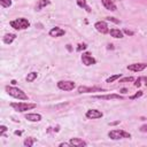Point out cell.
<instances>
[{"label":"cell","mask_w":147,"mask_h":147,"mask_svg":"<svg viewBox=\"0 0 147 147\" xmlns=\"http://www.w3.org/2000/svg\"><path fill=\"white\" fill-rule=\"evenodd\" d=\"M9 24L15 30H25L30 26V22L24 17H20V18H16L14 21H10Z\"/></svg>","instance_id":"3957f363"},{"label":"cell","mask_w":147,"mask_h":147,"mask_svg":"<svg viewBox=\"0 0 147 147\" xmlns=\"http://www.w3.org/2000/svg\"><path fill=\"white\" fill-rule=\"evenodd\" d=\"M94 99H100V100H123V95H119V94H116V93H113V94H103V95H94L93 96Z\"/></svg>","instance_id":"ba28073f"},{"label":"cell","mask_w":147,"mask_h":147,"mask_svg":"<svg viewBox=\"0 0 147 147\" xmlns=\"http://www.w3.org/2000/svg\"><path fill=\"white\" fill-rule=\"evenodd\" d=\"M141 80H142V79H141V77H138V78L136 79V83H134V86H136V87H139V86L141 85V83H140Z\"/></svg>","instance_id":"83f0119b"},{"label":"cell","mask_w":147,"mask_h":147,"mask_svg":"<svg viewBox=\"0 0 147 147\" xmlns=\"http://www.w3.org/2000/svg\"><path fill=\"white\" fill-rule=\"evenodd\" d=\"M59 146H60V147H63V146H71V144H70V142H62V144H60Z\"/></svg>","instance_id":"1f68e13d"},{"label":"cell","mask_w":147,"mask_h":147,"mask_svg":"<svg viewBox=\"0 0 147 147\" xmlns=\"http://www.w3.org/2000/svg\"><path fill=\"white\" fill-rule=\"evenodd\" d=\"M10 107L14 108L18 113H24L26 110H30V109L36 108L37 105L36 103H29V102H11L10 103Z\"/></svg>","instance_id":"7a4b0ae2"},{"label":"cell","mask_w":147,"mask_h":147,"mask_svg":"<svg viewBox=\"0 0 147 147\" xmlns=\"http://www.w3.org/2000/svg\"><path fill=\"white\" fill-rule=\"evenodd\" d=\"M108 49H113V45H111V44L108 45Z\"/></svg>","instance_id":"8d00e7d4"},{"label":"cell","mask_w":147,"mask_h":147,"mask_svg":"<svg viewBox=\"0 0 147 147\" xmlns=\"http://www.w3.org/2000/svg\"><path fill=\"white\" fill-rule=\"evenodd\" d=\"M75 83L72 80H60L57 82V87L62 91H72L75 88Z\"/></svg>","instance_id":"8992f818"},{"label":"cell","mask_w":147,"mask_h":147,"mask_svg":"<svg viewBox=\"0 0 147 147\" xmlns=\"http://www.w3.org/2000/svg\"><path fill=\"white\" fill-rule=\"evenodd\" d=\"M77 1V5L79 6V7H82V8H84L87 13H91L92 10H91V8L88 7V5H87V2H86V0H76Z\"/></svg>","instance_id":"d6986e66"},{"label":"cell","mask_w":147,"mask_h":147,"mask_svg":"<svg viewBox=\"0 0 147 147\" xmlns=\"http://www.w3.org/2000/svg\"><path fill=\"white\" fill-rule=\"evenodd\" d=\"M108 137L113 140H118V139H126V138H131V134L126 131L123 130H111L108 133Z\"/></svg>","instance_id":"277c9868"},{"label":"cell","mask_w":147,"mask_h":147,"mask_svg":"<svg viewBox=\"0 0 147 147\" xmlns=\"http://www.w3.org/2000/svg\"><path fill=\"white\" fill-rule=\"evenodd\" d=\"M108 21H111V22H115V23H119L118 20H115V17H106Z\"/></svg>","instance_id":"4dcf8cb0"},{"label":"cell","mask_w":147,"mask_h":147,"mask_svg":"<svg viewBox=\"0 0 147 147\" xmlns=\"http://www.w3.org/2000/svg\"><path fill=\"white\" fill-rule=\"evenodd\" d=\"M94 28H95V30H96L98 32H100V33H107V32H109L108 25H107V23H106L105 21H99V22H96V23L94 24Z\"/></svg>","instance_id":"30bf717a"},{"label":"cell","mask_w":147,"mask_h":147,"mask_svg":"<svg viewBox=\"0 0 147 147\" xmlns=\"http://www.w3.org/2000/svg\"><path fill=\"white\" fill-rule=\"evenodd\" d=\"M6 92L11 95L13 98H16V99H20V100H28V95L18 87H14V86H6Z\"/></svg>","instance_id":"6da1fadb"},{"label":"cell","mask_w":147,"mask_h":147,"mask_svg":"<svg viewBox=\"0 0 147 147\" xmlns=\"http://www.w3.org/2000/svg\"><path fill=\"white\" fill-rule=\"evenodd\" d=\"M142 94H144V93H142V91H138V92H137L136 94H133V95H131V96H130V99H131V100H134V99H138V98H140V96H141Z\"/></svg>","instance_id":"cb8c5ba5"},{"label":"cell","mask_w":147,"mask_h":147,"mask_svg":"<svg viewBox=\"0 0 147 147\" xmlns=\"http://www.w3.org/2000/svg\"><path fill=\"white\" fill-rule=\"evenodd\" d=\"M15 134H17V136H21V134H22V132H21V131H15Z\"/></svg>","instance_id":"d590c367"},{"label":"cell","mask_w":147,"mask_h":147,"mask_svg":"<svg viewBox=\"0 0 147 147\" xmlns=\"http://www.w3.org/2000/svg\"><path fill=\"white\" fill-rule=\"evenodd\" d=\"M103 114L98 109H90L86 111V117L90 119H98V118H101Z\"/></svg>","instance_id":"9c48e42d"},{"label":"cell","mask_w":147,"mask_h":147,"mask_svg":"<svg viewBox=\"0 0 147 147\" xmlns=\"http://www.w3.org/2000/svg\"><path fill=\"white\" fill-rule=\"evenodd\" d=\"M139 130H140L141 132H147V124H144V125H141Z\"/></svg>","instance_id":"f1b7e54d"},{"label":"cell","mask_w":147,"mask_h":147,"mask_svg":"<svg viewBox=\"0 0 147 147\" xmlns=\"http://www.w3.org/2000/svg\"><path fill=\"white\" fill-rule=\"evenodd\" d=\"M7 131V126L6 125H1L0 126V136H3V133Z\"/></svg>","instance_id":"4316f807"},{"label":"cell","mask_w":147,"mask_h":147,"mask_svg":"<svg viewBox=\"0 0 147 147\" xmlns=\"http://www.w3.org/2000/svg\"><path fill=\"white\" fill-rule=\"evenodd\" d=\"M126 92H127V90H126V88H122V90H121V93H123V94H125Z\"/></svg>","instance_id":"836d02e7"},{"label":"cell","mask_w":147,"mask_h":147,"mask_svg":"<svg viewBox=\"0 0 147 147\" xmlns=\"http://www.w3.org/2000/svg\"><path fill=\"white\" fill-rule=\"evenodd\" d=\"M37 76H38V74H37L36 71H32V72L28 74V76H26V82H29V83L33 82V80L37 78Z\"/></svg>","instance_id":"44dd1931"},{"label":"cell","mask_w":147,"mask_h":147,"mask_svg":"<svg viewBox=\"0 0 147 147\" xmlns=\"http://www.w3.org/2000/svg\"><path fill=\"white\" fill-rule=\"evenodd\" d=\"M141 79L145 82V85L147 86V76H145V77H141Z\"/></svg>","instance_id":"d6a6232c"},{"label":"cell","mask_w":147,"mask_h":147,"mask_svg":"<svg viewBox=\"0 0 147 147\" xmlns=\"http://www.w3.org/2000/svg\"><path fill=\"white\" fill-rule=\"evenodd\" d=\"M11 84H13V85H15V84H16V80H14V79H13V80H11Z\"/></svg>","instance_id":"74e56055"},{"label":"cell","mask_w":147,"mask_h":147,"mask_svg":"<svg viewBox=\"0 0 147 147\" xmlns=\"http://www.w3.org/2000/svg\"><path fill=\"white\" fill-rule=\"evenodd\" d=\"M36 142V139L34 138H32V137H29V138H26L25 140H24V146H26V147H31V146H33V144Z\"/></svg>","instance_id":"ffe728a7"},{"label":"cell","mask_w":147,"mask_h":147,"mask_svg":"<svg viewBox=\"0 0 147 147\" xmlns=\"http://www.w3.org/2000/svg\"><path fill=\"white\" fill-rule=\"evenodd\" d=\"M69 142L71 144V146H77V147H82V146H86L87 145L84 140H82L79 138H71Z\"/></svg>","instance_id":"2e32d148"},{"label":"cell","mask_w":147,"mask_h":147,"mask_svg":"<svg viewBox=\"0 0 147 147\" xmlns=\"http://www.w3.org/2000/svg\"><path fill=\"white\" fill-rule=\"evenodd\" d=\"M101 2H102V5L105 6L106 9L111 10V11H116L117 7H116V5H115L111 0H101Z\"/></svg>","instance_id":"4fadbf2b"},{"label":"cell","mask_w":147,"mask_h":147,"mask_svg":"<svg viewBox=\"0 0 147 147\" xmlns=\"http://www.w3.org/2000/svg\"><path fill=\"white\" fill-rule=\"evenodd\" d=\"M119 123V121H116V122H113V123H110V125H116V124H118Z\"/></svg>","instance_id":"e575fe53"},{"label":"cell","mask_w":147,"mask_h":147,"mask_svg":"<svg viewBox=\"0 0 147 147\" xmlns=\"http://www.w3.org/2000/svg\"><path fill=\"white\" fill-rule=\"evenodd\" d=\"M85 48H86V45H85V44H79L78 47H77V52H82V51L85 49Z\"/></svg>","instance_id":"484cf974"},{"label":"cell","mask_w":147,"mask_h":147,"mask_svg":"<svg viewBox=\"0 0 147 147\" xmlns=\"http://www.w3.org/2000/svg\"><path fill=\"white\" fill-rule=\"evenodd\" d=\"M123 33H125V34H127V36H133V31H130V30H127V29H125V30L123 31Z\"/></svg>","instance_id":"f546056e"},{"label":"cell","mask_w":147,"mask_h":147,"mask_svg":"<svg viewBox=\"0 0 147 147\" xmlns=\"http://www.w3.org/2000/svg\"><path fill=\"white\" fill-rule=\"evenodd\" d=\"M78 93H92V92H106V88L99 87V86H79Z\"/></svg>","instance_id":"5b68a950"},{"label":"cell","mask_w":147,"mask_h":147,"mask_svg":"<svg viewBox=\"0 0 147 147\" xmlns=\"http://www.w3.org/2000/svg\"><path fill=\"white\" fill-rule=\"evenodd\" d=\"M121 78V74H116V75H113V76H110V77H108L107 78V83H113V82H115V80H117V79H119Z\"/></svg>","instance_id":"7402d4cb"},{"label":"cell","mask_w":147,"mask_h":147,"mask_svg":"<svg viewBox=\"0 0 147 147\" xmlns=\"http://www.w3.org/2000/svg\"><path fill=\"white\" fill-rule=\"evenodd\" d=\"M134 80V78L133 77H124V78H122V79H119V82L121 83H127V82H133Z\"/></svg>","instance_id":"d4e9b609"},{"label":"cell","mask_w":147,"mask_h":147,"mask_svg":"<svg viewBox=\"0 0 147 147\" xmlns=\"http://www.w3.org/2000/svg\"><path fill=\"white\" fill-rule=\"evenodd\" d=\"M15 39H16V34H14V33H6L2 38L3 42L7 44V45H10Z\"/></svg>","instance_id":"9a60e30c"},{"label":"cell","mask_w":147,"mask_h":147,"mask_svg":"<svg viewBox=\"0 0 147 147\" xmlns=\"http://www.w3.org/2000/svg\"><path fill=\"white\" fill-rule=\"evenodd\" d=\"M109 33L114 38H123V31H121L118 29H110Z\"/></svg>","instance_id":"ac0fdd59"},{"label":"cell","mask_w":147,"mask_h":147,"mask_svg":"<svg viewBox=\"0 0 147 147\" xmlns=\"http://www.w3.org/2000/svg\"><path fill=\"white\" fill-rule=\"evenodd\" d=\"M127 70H131V71H142L144 69L147 68V64L146 63H132V64H129L127 67Z\"/></svg>","instance_id":"8fae6325"},{"label":"cell","mask_w":147,"mask_h":147,"mask_svg":"<svg viewBox=\"0 0 147 147\" xmlns=\"http://www.w3.org/2000/svg\"><path fill=\"white\" fill-rule=\"evenodd\" d=\"M25 118L30 122H39L41 121V115L40 114H37V113H32V114H26L25 115Z\"/></svg>","instance_id":"5bb4252c"},{"label":"cell","mask_w":147,"mask_h":147,"mask_svg":"<svg viewBox=\"0 0 147 147\" xmlns=\"http://www.w3.org/2000/svg\"><path fill=\"white\" fill-rule=\"evenodd\" d=\"M82 62H83V64H85L86 67H90V65L95 64V63H96V60L91 55V53L85 52V53H83V55H82Z\"/></svg>","instance_id":"52a82bcc"},{"label":"cell","mask_w":147,"mask_h":147,"mask_svg":"<svg viewBox=\"0 0 147 147\" xmlns=\"http://www.w3.org/2000/svg\"><path fill=\"white\" fill-rule=\"evenodd\" d=\"M0 5L2 8H8L11 6V0H0Z\"/></svg>","instance_id":"603a6c76"},{"label":"cell","mask_w":147,"mask_h":147,"mask_svg":"<svg viewBox=\"0 0 147 147\" xmlns=\"http://www.w3.org/2000/svg\"><path fill=\"white\" fill-rule=\"evenodd\" d=\"M64 34H65V31L63 29L59 28V26H55V28H53V29L49 30V36L51 37H54V38L61 37V36H64Z\"/></svg>","instance_id":"7c38bea8"},{"label":"cell","mask_w":147,"mask_h":147,"mask_svg":"<svg viewBox=\"0 0 147 147\" xmlns=\"http://www.w3.org/2000/svg\"><path fill=\"white\" fill-rule=\"evenodd\" d=\"M49 3H51V1H49V0H39V1H38V3L36 5V10H37V11H39V10H41L44 7L48 6Z\"/></svg>","instance_id":"e0dca14e"}]
</instances>
